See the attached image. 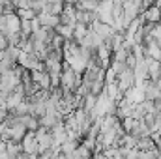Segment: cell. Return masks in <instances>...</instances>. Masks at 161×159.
<instances>
[{
	"label": "cell",
	"instance_id": "cell-1",
	"mask_svg": "<svg viewBox=\"0 0 161 159\" xmlns=\"http://www.w3.org/2000/svg\"><path fill=\"white\" fill-rule=\"evenodd\" d=\"M36 139H38V144H40L41 152H43V150H49V148L54 146V137H53L51 129H47V127H40V129L36 131Z\"/></svg>",
	"mask_w": 161,
	"mask_h": 159
},
{
	"label": "cell",
	"instance_id": "cell-2",
	"mask_svg": "<svg viewBox=\"0 0 161 159\" xmlns=\"http://www.w3.org/2000/svg\"><path fill=\"white\" fill-rule=\"evenodd\" d=\"M23 150L26 152V154H40V144H38V139H36V131H28L26 135H25V139H23Z\"/></svg>",
	"mask_w": 161,
	"mask_h": 159
},
{
	"label": "cell",
	"instance_id": "cell-3",
	"mask_svg": "<svg viewBox=\"0 0 161 159\" xmlns=\"http://www.w3.org/2000/svg\"><path fill=\"white\" fill-rule=\"evenodd\" d=\"M38 19L41 21V26H47V28H56L62 21H60V15H54L51 11H41L38 13Z\"/></svg>",
	"mask_w": 161,
	"mask_h": 159
},
{
	"label": "cell",
	"instance_id": "cell-4",
	"mask_svg": "<svg viewBox=\"0 0 161 159\" xmlns=\"http://www.w3.org/2000/svg\"><path fill=\"white\" fill-rule=\"evenodd\" d=\"M142 17H144L146 23H154V25H158V23H161V8L158 6V4L148 6V8L142 11Z\"/></svg>",
	"mask_w": 161,
	"mask_h": 159
},
{
	"label": "cell",
	"instance_id": "cell-5",
	"mask_svg": "<svg viewBox=\"0 0 161 159\" xmlns=\"http://www.w3.org/2000/svg\"><path fill=\"white\" fill-rule=\"evenodd\" d=\"M54 30H56V34H58V36H62L66 41L73 40V32H75V26H73V25H62V23H60Z\"/></svg>",
	"mask_w": 161,
	"mask_h": 159
},
{
	"label": "cell",
	"instance_id": "cell-6",
	"mask_svg": "<svg viewBox=\"0 0 161 159\" xmlns=\"http://www.w3.org/2000/svg\"><path fill=\"white\" fill-rule=\"evenodd\" d=\"M64 8H66V2H64V0H47L45 11H51V13H54V15H62Z\"/></svg>",
	"mask_w": 161,
	"mask_h": 159
},
{
	"label": "cell",
	"instance_id": "cell-7",
	"mask_svg": "<svg viewBox=\"0 0 161 159\" xmlns=\"http://www.w3.org/2000/svg\"><path fill=\"white\" fill-rule=\"evenodd\" d=\"M88 30H90L88 25H80V23H77V25H75V32H73V40L77 41V43H80L82 38L88 34Z\"/></svg>",
	"mask_w": 161,
	"mask_h": 159
},
{
	"label": "cell",
	"instance_id": "cell-8",
	"mask_svg": "<svg viewBox=\"0 0 161 159\" xmlns=\"http://www.w3.org/2000/svg\"><path fill=\"white\" fill-rule=\"evenodd\" d=\"M17 15L21 19H26V21H32L34 17H38V13L32 9V8H26V9H17Z\"/></svg>",
	"mask_w": 161,
	"mask_h": 159
},
{
	"label": "cell",
	"instance_id": "cell-9",
	"mask_svg": "<svg viewBox=\"0 0 161 159\" xmlns=\"http://www.w3.org/2000/svg\"><path fill=\"white\" fill-rule=\"evenodd\" d=\"M8 47H9V41H8V38H6V34L0 32V51H6Z\"/></svg>",
	"mask_w": 161,
	"mask_h": 159
},
{
	"label": "cell",
	"instance_id": "cell-10",
	"mask_svg": "<svg viewBox=\"0 0 161 159\" xmlns=\"http://www.w3.org/2000/svg\"><path fill=\"white\" fill-rule=\"evenodd\" d=\"M4 56H6V54H4V51H0V64H2V60H4Z\"/></svg>",
	"mask_w": 161,
	"mask_h": 159
},
{
	"label": "cell",
	"instance_id": "cell-11",
	"mask_svg": "<svg viewBox=\"0 0 161 159\" xmlns=\"http://www.w3.org/2000/svg\"><path fill=\"white\" fill-rule=\"evenodd\" d=\"M64 2H66V4H75L77 0H64Z\"/></svg>",
	"mask_w": 161,
	"mask_h": 159
}]
</instances>
